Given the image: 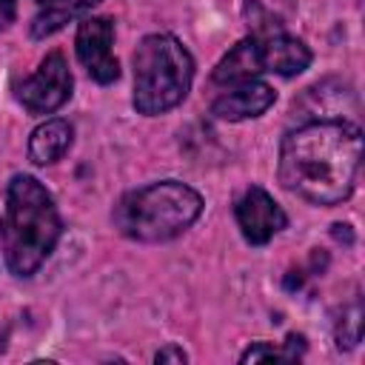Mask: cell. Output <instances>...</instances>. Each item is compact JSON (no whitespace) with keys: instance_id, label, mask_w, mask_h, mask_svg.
Instances as JSON below:
<instances>
[{"instance_id":"1","label":"cell","mask_w":365,"mask_h":365,"mask_svg":"<svg viewBox=\"0 0 365 365\" xmlns=\"http://www.w3.org/2000/svg\"><path fill=\"white\" fill-rule=\"evenodd\" d=\"M362 163V131L351 120H308L279 145V182L311 205L351 197Z\"/></svg>"},{"instance_id":"2","label":"cell","mask_w":365,"mask_h":365,"mask_svg":"<svg viewBox=\"0 0 365 365\" xmlns=\"http://www.w3.org/2000/svg\"><path fill=\"white\" fill-rule=\"evenodd\" d=\"M63 220L48 188L31 174H14L6 191V265L14 277H31L51 257Z\"/></svg>"},{"instance_id":"3","label":"cell","mask_w":365,"mask_h":365,"mask_svg":"<svg viewBox=\"0 0 365 365\" xmlns=\"http://www.w3.org/2000/svg\"><path fill=\"white\" fill-rule=\"evenodd\" d=\"M202 214V197L180 180H160L123 194L114 205V225L137 242H165L180 237Z\"/></svg>"},{"instance_id":"4","label":"cell","mask_w":365,"mask_h":365,"mask_svg":"<svg viewBox=\"0 0 365 365\" xmlns=\"http://www.w3.org/2000/svg\"><path fill=\"white\" fill-rule=\"evenodd\" d=\"M134 94L137 114L157 117L177 108L194 80V57L174 34H148L134 48Z\"/></svg>"},{"instance_id":"5","label":"cell","mask_w":365,"mask_h":365,"mask_svg":"<svg viewBox=\"0 0 365 365\" xmlns=\"http://www.w3.org/2000/svg\"><path fill=\"white\" fill-rule=\"evenodd\" d=\"M71 86H74V80H71L63 51H48L43 57V63L37 66V71L20 83L17 100L23 103V108L29 114H37V117L54 114L60 106L68 103Z\"/></svg>"},{"instance_id":"6","label":"cell","mask_w":365,"mask_h":365,"mask_svg":"<svg viewBox=\"0 0 365 365\" xmlns=\"http://www.w3.org/2000/svg\"><path fill=\"white\" fill-rule=\"evenodd\" d=\"M114 23L108 17H83L74 37V51L88 77L100 86H108L120 77V63L111 54Z\"/></svg>"},{"instance_id":"7","label":"cell","mask_w":365,"mask_h":365,"mask_svg":"<svg viewBox=\"0 0 365 365\" xmlns=\"http://www.w3.org/2000/svg\"><path fill=\"white\" fill-rule=\"evenodd\" d=\"M234 217L240 225V234L251 245H265L288 225V217L282 205L259 185H251L234 205Z\"/></svg>"},{"instance_id":"8","label":"cell","mask_w":365,"mask_h":365,"mask_svg":"<svg viewBox=\"0 0 365 365\" xmlns=\"http://www.w3.org/2000/svg\"><path fill=\"white\" fill-rule=\"evenodd\" d=\"M277 100V91L262 80H245L231 86L225 94H220L211 103V114L225 123H240L265 114Z\"/></svg>"},{"instance_id":"9","label":"cell","mask_w":365,"mask_h":365,"mask_svg":"<svg viewBox=\"0 0 365 365\" xmlns=\"http://www.w3.org/2000/svg\"><path fill=\"white\" fill-rule=\"evenodd\" d=\"M259 40V57H262V71L279 74V77H294L302 74L311 66V48L285 31H274Z\"/></svg>"},{"instance_id":"10","label":"cell","mask_w":365,"mask_h":365,"mask_svg":"<svg viewBox=\"0 0 365 365\" xmlns=\"http://www.w3.org/2000/svg\"><path fill=\"white\" fill-rule=\"evenodd\" d=\"M262 71V57H259V40L251 34L240 40L211 71V80L217 86H237L245 80H257Z\"/></svg>"},{"instance_id":"11","label":"cell","mask_w":365,"mask_h":365,"mask_svg":"<svg viewBox=\"0 0 365 365\" xmlns=\"http://www.w3.org/2000/svg\"><path fill=\"white\" fill-rule=\"evenodd\" d=\"M71 140H74L71 123L63 120V117H51V120L40 123L31 131V137H29V160L34 165H51L71 148Z\"/></svg>"},{"instance_id":"12","label":"cell","mask_w":365,"mask_h":365,"mask_svg":"<svg viewBox=\"0 0 365 365\" xmlns=\"http://www.w3.org/2000/svg\"><path fill=\"white\" fill-rule=\"evenodd\" d=\"M100 0H43L40 11L31 20V40H46L66 29L74 20H83Z\"/></svg>"},{"instance_id":"13","label":"cell","mask_w":365,"mask_h":365,"mask_svg":"<svg viewBox=\"0 0 365 365\" xmlns=\"http://www.w3.org/2000/svg\"><path fill=\"white\" fill-rule=\"evenodd\" d=\"M305 351V336L302 334H288V339L282 345H271V342H254L240 362H259V359H297Z\"/></svg>"},{"instance_id":"14","label":"cell","mask_w":365,"mask_h":365,"mask_svg":"<svg viewBox=\"0 0 365 365\" xmlns=\"http://www.w3.org/2000/svg\"><path fill=\"white\" fill-rule=\"evenodd\" d=\"M359 334H362V311H359V302L348 305L336 322V345L339 348H354L359 342Z\"/></svg>"},{"instance_id":"15","label":"cell","mask_w":365,"mask_h":365,"mask_svg":"<svg viewBox=\"0 0 365 365\" xmlns=\"http://www.w3.org/2000/svg\"><path fill=\"white\" fill-rule=\"evenodd\" d=\"M185 359H188L185 351L177 348V345H165V348H160L154 354V362H185Z\"/></svg>"},{"instance_id":"16","label":"cell","mask_w":365,"mask_h":365,"mask_svg":"<svg viewBox=\"0 0 365 365\" xmlns=\"http://www.w3.org/2000/svg\"><path fill=\"white\" fill-rule=\"evenodd\" d=\"M17 17V0H0V31L9 29Z\"/></svg>"},{"instance_id":"17","label":"cell","mask_w":365,"mask_h":365,"mask_svg":"<svg viewBox=\"0 0 365 365\" xmlns=\"http://www.w3.org/2000/svg\"><path fill=\"white\" fill-rule=\"evenodd\" d=\"M0 240H3V220H0Z\"/></svg>"}]
</instances>
